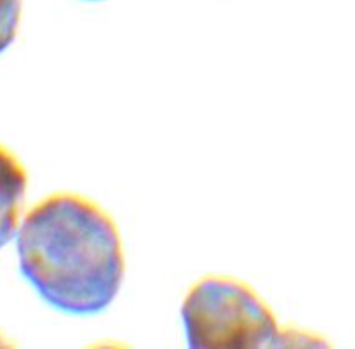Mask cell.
<instances>
[{
    "mask_svg": "<svg viewBox=\"0 0 355 349\" xmlns=\"http://www.w3.org/2000/svg\"><path fill=\"white\" fill-rule=\"evenodd\" d=\"M16 237L21 275L60 313L100 314L121 292L122 237L114 217L91 198L70 191L42 198Z\"/></svg>",
    "mask_w": 355,
    "mask_h": 349,
    "instance_id": "obj_1",
    "label": "cell"
},
{
    "mask_svg": "<svg viewBox=\"0 0 355 349\" xmlns=\"http://www.w3.org/2000/svg\"><path fill=\"white\" fill-rule=\"evenodd\" d=\"M187 344L192 349H274L327 346L310 332L279 327L274 311L242 280L207 275L182 304Z\"/></svg>",
    "mask_w": 355,
    "mask_h": 349,
    "instance_id": "obj_2",
    "label": "cell"
},
{
    "mask_svg": "<svg viewBox=\"0 0 355 349\" xmlns=\"http://www.w3.org/2000/svg\"><path fill=\"white\" fill-rule=\"evenodd\" d=\"M28 188V172L11 150L0 145V249L19 229V214Z\"/></svg>",
    "mask_w": 355,
    "mask_h": 349,
    "instance_id": "obj_3",
    "label": "cell"
},
{
    "mask_svg": "<svg viewBox=\"0 0 355 349\" xmlns=\"http://www.w3.org/2000/svg\"><path fill=\"white\" fill-rule=\"evenodd\" d=\"M23 0H0V54L8 51L18 37Z\"/></svg>",
    "mask_w": 355,
    "mask_h": 349,
    "instance_id": "obj_4",
    "label": "cell"
},
{
    "mask_svg": "<svg viewBox=\"0 0 355 349\" xmlns=\"http://www.w3.org/2000/svg\"><path fill=\"white\" fill-rule=\"evenodd\" d=\"M4 346H9V344L4 341V335L0 334V348H4Z\"/></svg>",
    "mask_w": 355,
    "mask_h": 349,
    "instance_id": "obj_5",
    "label": "cell"
},
{
    "mask_svg": "<svg viewBox=\"0 0 355 349\" xmlns=\"http://www.w3.org/2000/svg\"><path fill=\"white\" fill-rule=\"evenodd\" d=\"M87 2H100V0H87Z\"/></svg>",
    "mask_w": 355,
    "mask_h": 349,
    "instance_id": "obj_6",
    "label": "cell"
}]
</instances>
